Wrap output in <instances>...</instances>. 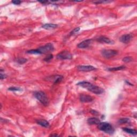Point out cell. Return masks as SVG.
Here are the masks:
<instances>
[{
	"label": "cell",
	"mask_w": 137,
	"mask_h": 137,
	"mask_svg": "<svg viewBox=\"0 0 137 137\" xmlns=\"http://www.w3.org/2000/svg\"><path fill=\"white\" fill-rule=\"evenodd\" d=\"M77 85L80 86L83 88H86L88 91L94 93L95 94H101L104 93V90L100 87L92 84V83L88 82H81L78 83Z\"/></svg>",
	"instance_id": "obj_1"
},
{
	"label": "cell",
	"mask_w": 137,
	"mask_h": 137,
	"mask_svg": "<svg viewBox=\"0 0 137 137\" xmlns=\"http://www.w3.org/2000/svg\"><path fill=\"white\" fill-rule=\"evenodd\" d=\"M98 128L99 130L109 135H113L115 132V129L110 124L107 122H100L98 124Z\"/></svg>",
	"instance_id": "obj_2"
},
{
	"label": "cell",
	"mask_w": 137,
	"mask_h": 137,
	"mask_svg": "<svg viewBox=\"0 0 137 137\" xmlns=\"http://www.w3.org/2000/svg\"><path fill=\"white\" fill-rule=\"evenodd\" d=\"M34 96L37 100H39L42 104L44 106H48L49 104V100L46 94L41 92V91H38L34 93Z\"/></svg>",
	"instance_id": "obj_3"
},
{
	"label": "cell",
	"mask_w": 137,
	"mask_h": 137,
	"mask_svg": "<svg viewBox=\"0 0 137 137\" xmlns=\"http://www.w3.org/2000/svg\"><path fill=\"white\" fill-rule=\"evenodd\" d=\"M40 54H47L50 52H52L54 50V47L52 43H48L42 47H39L38 49Z\"/></svg>",
	"instance_id": "obj_4"
},
{
	"label": "cell",
	"mask_w": 137,
	"mask_h": 137,
	"mask_svg": "<svg viewBox=\"0 0 137 137\" xmlns=\"http://www.w3.org/2000/svg\"><path fill=\"white\" fill-rule=\"evenodd\" d=\"M119 52L116 50L113 49H103L102 50L101 54L103 57L106 58H110L116 56Z\"/></svg>",
	"instance_id": "obj_5"
},
{
	"label": "cell",
	"mask_w": 137,
	"mask_h": 137,
	"mask_svg": "<svg viewBox=\"0 0 137 137\" xmlns=\"http://www.w3.org/2000/svg\"><path fill=\"white\" fill-rule=\"evenodd\" d=\"M56 57L58 60H71L72 58V55L69 51L63 50L62 52L59 53L56 56Z\"/></svg>",
	"instance_id": "obj_6"
},
{
	"label": "cell",
	"mask_w": 137,
	"mask_h": 137,
	"mask_svg": "<svg viewBox=\"0 0 137 137\" xmlns=\"http://www.w3.org/2000/svg\"><path fill=\"white\" fill-rule=\"evenodd\" d=\"M77 68L78 70L82 72H90L96 70V68L92 65H79Z\"/></svg>",
	"instance_id": "obj_7"
},
{
	"label": "cell",
	"mask_w": 137,
	"mask_h": 137,
	"mask_svg": "<svg viewBox=\"0 0 137 137\" xmlns=\"http://www.w3.org/2000/svg\"><path fill=\"white\" fill-rule=\"evenodd\" d=\"M92 39H87L84 41L81 42L77 45V47L81 49H85L90 46V45L92 44Z\"/></svg>",
	"instance_id": "obj_8"
},
{
	"label": "cell",
	"mask_w": 137,
	"mask_h": 137,
	"mask_svg": "<svg viewBox=\"0 0 137 137\" xmlns=\"http://www.w3.org/2000/svg\"><path fill=\"white\" fill-rule=\"evenodd\" d=\"M96 41L101 43V44H113L114 42L112 40H110L108 37H107L104 36H101L96 39Z\"/></svg>",
	"instance_id": "obj_9"
},
{
	"label": "cell",
	"mask_w": 137,
	"mask_h": 137,
	"mask_svg": "<svg viewBox=\"0 0 137 137\" xmlns=\"http://www.w3.org/2000/svg\"><path fill=\"white\" fill-rule=\"evenodd\" d=\"M132 38V36L130 34H124L120 37L119 41L123 44H128Z\"/></svg>",
	"instance_id": "obj_10"
},
{
	"label": "cell",
	"mask_w": 137,
	"mask_h": 137,
	"mask_svg": "<svg viewBox=\"0 0 137 137\" xmlns=\"http://www.w3.org/2000/svg\"><path fill=\"white\" fill-rule=\"evenodd\" d=\"M80 101L82 102H91L93 100V98L90 95L81 94L79 97Z\"/></svg>",
	"instance_id": "obj_11"
},
{
	"label": "cell",
	"mask_w": 137,
	"mask_h": 137,
	"mask_svg": "<svg viewBox=\"0 0 137 137\" xmlns=\"http://www.w3.org/2000/svg\"><path fill=\"white\" fill-rule=\"evenodd\" d=\"M100 122V120L96 117H91L87 119V123L89 125H98Z\"/></svg>",
	"instance_id": "obj_12"
},
{
	"label": "cell",
	"mask_w": 137,
	"mask_h": 137,
	"mask_svg": "<svg viewBox=\"0 0 137 137\" xmlns=\"http://www.w3.org/2000/svg\"><path fill=\"white\" fill-rule=\"evenodd\" d=\"M37 123L38 125L41 126L44 128H49V123L48 121L44 119H39L36 120Z\"/></svg>",
	"instance_id": "obj_13"
},
{
	"label": "cell",
	"mask_w": 137,
	"mask_h": 137,
	"mask_svg": "<svg viewBox=\"0 0 137 137\" xmlns=\"http://www.w3.org/2000/svg\"><path fill=\"white\" fill-rule=\"evenodd\" d=\"M58 25L57 24H46L45 25H42V27L46 29H54L56 27H57Z\"/></svg>",
	"instance_id": "obj_14"
},
{
	"label": "cell",
	"mask_w": 137,
	"mask_h": 137,
	"mask_svg": "<svg viewBox=\"0 0 137 137\" xmlns=\"http://www.w3.org/2000/svg\"><path fill=\"white\" fill-rule=\"evenodd\" d=\"M52 78L53 79L54 84H56L57 83L60 82L62 80L63 77L60 76V75H56V76H52Z\"/></svg>",
	"instance_id": "obj_15"
},
{
	"label": "cell",
	"mask_w": 137,
	"mask_h": 137,
	"mask_svg": "<svg viewBox=\"0 0 137 137\" xmlns=\"http://www.w3.org/2000/svg\"><path fill=\"white\" fill-rule=\"evenodd\" d=\"M123 130L127 133L133 136H136L137 135V131L135 129H131V128H123Z\"/></svg>",
	"instance_id": "obj_16"
},
{
	"label": "cell",
	"mask_w": 137,
	"mask_h": 137,
	"mask_svg": "<svg viewBox=\"0 0 137 137\" xmlns=\"http://www.w3.org/2000/svg\"><path fill=\"white\" fill-rule=\"evenodd\" d=\"M125 68V66H120L119 67H116V68H108V70L110 71H119L122 70L124 69Z\"/></svg>",
	"instance_id": "obj_17"
},
{
	"label": "cell",
	"mask_w": 137,
	"mask_h": 137,
	"mask_svg": "<svg viewBox=\"0 0 137 137\" xmlns=\"http://www.w3.org/2000/svg\"><path fill=\"white\" fill-rule=\"evenodd\" d=\"M16 62L19 64H23L27 62V59L25 58H18L16 60Z\"/></svg>",
	"instance_id": "obj_18"
},
{
	"label": "cell",
	"mask_w": 137,
	"mask_h": 137,
	"mask_svg": "<svg viewBox=\"0 0 137 137\" xmlns=\"http://www.w3.org/2000/svg\"><path fill=\"white\" fill-rule=\"evenodd\" d=\"M130 122V119H128V118H123V119H119V124H126V123H128Z\"/></svg>",
	"instance_id": "obj_19"
},
{
	"label": "cell",
	"mask_w": 137,
	"mask_h": 137,
	"mask_svg": "<svg viewBox=\"0 0 137 137\" xmlns=\"http://www.w3.org/2000/svg\"><path fill=\"white\" fill-rule=\"evenodd\" d=\"M132 61H133L132 58L131 57H130V56L129 57L128 56V57H124L123 59V61L125 63H129V62H132Z\"/></svg>",
	"instance_id": "obj_20"
},
{
	"label": "cell",
	"mask_w": 137,
	"mask_h": 137,
	"mask_svg": "<svg viewBox=\"0 0 137 137\" xmlns=\"http://www.w3.org/2000/svg\"><path fill=\"white\" fill-rule=\"evenodd\" d=\"M53 58V55L52 54H49L44 58V61L46 62H49Z\"/></svg>",
	"instance_id": "obj_21"
},
{
	"label": "cell",
	"mask_w": 137,
	"mask_h": 137,
	"mask_svg": "<svg viewBox=\"0 0 137 137\" xmlns=\"http://www.w3.org/2000/svg\"><path fill=\"white\" fill-rule=\"evenodd\" d=\"M80 28L79 27H78L75 28L74 29H73V30L70 32V36H72V35L75 34L76 33H77V32H78L80 31Z\"/></svg>",
	"instance_id": "obj_22"
},
{
	"label": "cell",
	"mask_w": 137,
	"mask_h": 137,
	"mask_svg": "<svg viewBox=\"0 0 137 137\" xmlns=\"http://www.w3.org/2000/svg\"><path fill=\"white\" fill-rule=\"evenodd\" d=\"M21 89L20 88L17 87H11L8 88V91H20Z\"/></svg>",
	"instance_id": "obj_23"
},
{
	"label": "cell",
	"mask_w": 137,
	"mask_h": 137,
	"mask_svg": "<svg viewBox=\"0 0 137 137\" xmlns=\"http://www.w3.org/2000/svg\"><path fill=\"white\" fill-rule=\"evenodd\" d=\"M12 3L15 5H19L21 3V2L20 1H19V0H15V1H12Z\"/></svg>",
	"instance_id": "obj_24"
},
{
	"label": "cell",
	"mask_w": 137,
	"mask_h": 137,
	"mask_svg": "<svg viewBox=\"0 0 137 137\" xmlns=\"http://www.w3.org/2000/svg\"><path fill=\"white\" fill-rule=\"evenodd\" d=\"M7 78L6 75H5V74H3L2 72H1V77H0V78H1V79L3 80L5 78Z\"/></svg>",
	"instance_id": "obj_25"
},
{
	"label": "cell",
	"mask_w": 137,
	"mask_h": 137,
	"mask_svg": "<svg viewBox=\"0 0 137 137\" xmlns=\"http://www.w3.org/2000/svg\"><path fill=\"white\" fill-rule=\"evenodd\" d=\"M90 112H91V113H92L93 115H99V112L98 111H96L95 110H91Z\"/></svg>",
	"instance_id": "obj_26"
},
{
	"label": "cell",
	"mask_w": 137,
	"mask_h": 137,
	"mask_svg": "<svg viewBox=\"0 0 137 137\" xmlns=\"http://www.w3.org/2000/svg\"><path fill=\"white\" fill-rule=\"evenodd\" d=\"M50 136H51V137H53V136L56 137V136H59L57 135H56V134H54V135H50Z\"/></svg>",
	"instance_id": "obj_27"
}]
</instances>
